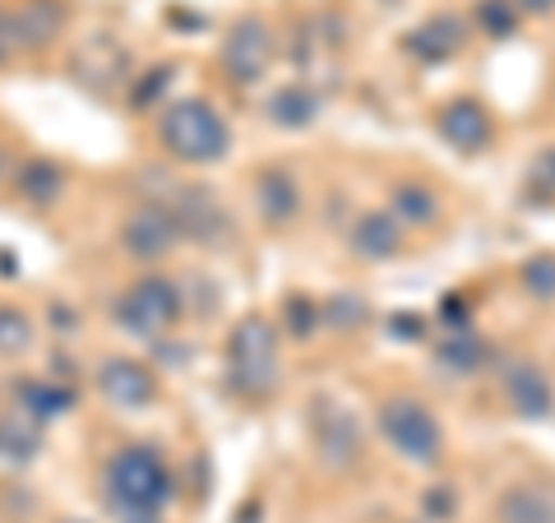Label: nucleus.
Segmentation results:
<instances>
[{
    "instance_id": "nucleus-16",
    "label": "nucleus",
    "mask_w": 555,
    "mask_h": 523,
    "mask_svg": "<svg viewBox=\"0 0 555 523\" xmlns=\"http://www.w3.org/2000/svg\"><path fill=\"white\" fill-rule=\"evenodd\" d=\"M500 519L505 523H555V500L532 492V486H514V492L500 500Z\"/></svg>"
},
{
    "instance_id": "nucleus-13",
    "label": "nucleus",
    "mask_w": 555,
    "mask_h": 523,
    "mask_svg": "<svg viewBox=\"0 0 555 523\" xmlns=\"http://www.w3.org/2000/svg\"><path fill=\"white\" fill-rule=\"evenodd\" d=\"M10 20H14V38H20V47H47L61 33L65 10L56 5V0H24Z\"/></svg>"
},
{
    "instance_id": "nucleus-25",
    "label": "nucleus",
    "mask_w": 555,
    "mask_h": 523,
    "mask_svg": "<svg viewBox=\"0 0 555 523\" xmlns=\"http://www.w3.org/2000/svg\"><path fill=\"white\" fill-rule=\"evenodd\" d=\"M524 288L542 302H555V255H537L524 265Z\"/></svg>"
},
{
    "instance_id": "nucleus-2",
    "label": "nucleus",
    "mask_w": 555,
    "mask_h": 523,
    "mask_svg": "<svg viewBox=\"0 0 555 523\" xmlns=\"http://www.w3.org/2000/svg\"><path fill=\"white\" fill-rule=\"evenodd\" d=\"M163 149L171 153L177 163L190 167H204V163H218L228 158L232 149V135H228V120L218 116L214 102H199V98H181L163 112Z\"/></svg>"
},
{
    "instance_id": "nucleus-8",
    "label": "nucleus",
    "mask_w": 555,
    "mask_h": 523,
    "mask_svg": "<svg viewBox=\"0 0 555 523\" xmlns=\"http://www.w3.org/2000/svg\"><path fill=\"white\" fill-rule=\"evenodd\" d=\"M98 390L120 412H144L153 398H158V380H153L144 361L112 357V361H102V371H98Z\"/></svg>"
},
{
    "instance_id": "nucleus-29",
    "label": "nucleus",
    "mask_w": 555,
    "mask_h": 523,
    "mask_svg": "<svg viewBox=\"0 0 555 523\" xmlns=\"http://www.w3.org/2000/svg\"><path fill=\"white\" fill-rule=\"evenodd\" d=\"M518 14H551L555 10V0H514Z\"/></svg>"
},
{
    "instance_id": "nucleus-12",
    "label": "nucleus",
    "mask_w": 555,
    "mask_h": 523,
    "mask_svg": "<svg viewBox=\"0 0 555 523\" xmlns=\"http://www.w3.org/2000/svg\"><path fill=\"white\" fill-rule=\"evenodd\" d=\"M467 42V24L459 20V14H430V20L412 33V51L422 61H449V56H459Z\"/></svg>"
},
{
    "instance_id": "nucleus-20",
    "label": "nucleus",
    "mask_w": 555,
    "mask_h": 523,
    "mask_svg": "<svg viewBox=\"0 0 555 523\" xmlns=\"http://www.w3.org/2000/svg\"><path fill=\"white\" fill-rule=\"evenodd\" d=\"M393 214H398V222L403 228H422V222H430L436 218V195H430L426 186H398L393 190Z\"/></svg>"
},
{
    "instance_id": "nucleus-3",
    "label": "nucleus",
    "mask_w": 555,
    "mask_h": 523,
    "mask_svg": "<svg viewBox=\"0 0 555 523\" xmlns=\"http://www.w3.org/2000/svg\"><path fill=\"white\" fill-rule=\"evenodd\" d=\"M228 371L241 398H269L278 390V329L264 316H246L228 339Z\"/></svg>"
},
{
    "instance_id": "nucleus-10",
    "label": "nucleus",
    "mask_w": 555,
    "mask_h": 523,
    "mask_svg": "<svg viewBox=\"0 0 555 523\" xmlns=\"http://www.w3.org/2000/svg\"><path fill=\"white\" fill-rule=\"evenodd\" d=\"M403 222H398L393 208H375V214H361L352 228V251L361 259H389L403 251Z\"/></svg>"
},
{
    "instance_id": "nucleus-5",
    "label": "nucleus",
    "mask_w": 555,
    "mask_h": 523,
    "mask_svg": "<svg viewBox=\"0 0 555 523\" xmlns=\"http://www.w3.org/2000/svg\"><path fill=\"white\" fill-rule=\"evenodd\" d=\"M116 320L130 329L134 339H158L181 320V288L171 278H139V283L116 302Z\"/></svg>"
},
{
    "instance_id": "nucleus-9",
    "label": "nucleus",
    "mask_w": 555,
    "mask_h": 523,
    "mask_svg": "<svg viewBox=\"0 0 555 523\" xmlns=\"http://www.w3.org/2000/svg\"><path fill=\"white\" fill-rule=\"evenodd\" d=\"M440 135L454 144L459 153H481L486 144H491V116H486V107H477V102H449V107L440 112Z\"/></svg>"
},
{
    "instance_id": "nucleus-24",
    "label": "nucleus",
    "mask_w": 555,
    "mask_h": 523,
    "mask_svg": "<svg viewBox=\"0 0 555 523\" xmlns=\"http://www.w3.org/2000/svg\"><path fill=\"white\" fill-rule=\"evenodd\" d=\"M33 343V324L14 306H0V357H14Z\"/></svg>"
},
{
    "instance_id": "nucleus-22",
    "label": "nucleus",
    "mask_w": 555,
    "mask_h": 523,
    "mask_svg": "<svg viewBox=\"0 0 555 523\" xmlns=\"http://www.w3.org/2000/svg\"><path fill=\"white\" fill-rule=\"evenodd\" d=\"M320 449H324V455L343 449V459H357V426L347 422L343 412H324V422H320Z\"/></svg>"
},
{
    "instance_id": "nucleus-19",
    "label": "nucleus",
    "mask_w": 555,
    "mask_h": 523,
    "mask_svg": "<svg viewBox=\"0 0 555 523\" xmlns=\"http://www.w3.org/2000/svg\"><path fill=\"white\" fill-rule=\"evenodd\" d=\"M33 449H38V431L28 426V412H5L0 417V455L5 459H33Z\"/></svg>"
},
{
    "instance_id": "nucleus-6",
    "label": "nucleus",
    "mask_w": 555,
    "mask_h": 523,
    "mask_svg": "<svg viewBox=\"0 0 555 523\" xmlns=\"http://www.w3.org/2000/svg\"><path fill=\"white\" fill-rule=\"evenodd\" d=\"M273 28L259 20V14H246L232 33H228V47H222V65H228V75L236 84H255V79H264L269 75V65H273Z\"/></svg>"
},
{
    "instance_id": "nucleus-11",
    "label": "nucleus",
    "mask_w": 555,
    "mask_h": 523,
    "mask_svg": "<svg viewBox=\"0 0 555 523\" xmlns=\"http://www.w3.org/2000/svg\"><path fill=\"white\" fill-rule=\"evenodd\" d=\"M505 398H509V408L524 417H551V408H555L551 380L542 375V366H532V361H518L505 371Z\"/></svg>"
},
{
    "instance_id": "nucleus-17",
    "label": "nucleus",
    "mask_w": 555,
    "mask_h": 523,
    "mask_svg": "<svg viewBox=\"0 0 555 523\" xmlns=\"http://www.w3.org/2000/svg\"><path fill=\"white\" fill-rule=\"evenodd\" d=\"M481 357H486V347H481V339L473 334V329H454V334L440 343V366L449 375H473L481 366Z\"/></svg>"
},
{
    "instance_id": "nucleus-15",
    "label": "nucleus",
    "mask_w": 555,
    "mask_h": 523,
    "mask_svg": "<svg viewBox=\"0 0 555 523\" xmlns=\"http://www.w3.org/2000/svg\"><path fill=\"white\" fill-rule=\"evenodd\" d=\"M269 116H273V126H283V130H306L310 120L320 116V98L306 89V84H287V89H278L269 98Z\"/></svg>"
},
{
    "instance_id": "nucleus-26",
    "label": "nucleus",
    "mask_w": 555,
    "mask_h": 523,
    "mask_svg": "<svg viewBox=\"0 0 555 523\" xmlns=\"http://www.w3.org/2000/svg\"><path fill=\"white\" fill-rule=\"evenodd\" d=\"M328 320H334L338 329H343V324H361V320H366V306H361V302L347 306V292H338L334 302H328Z\"/></svg>"
},
{
    "instance_id": "nucleus-1",
    "label": "nucleus",
    "mask_w": 555,
    "mask_h": 523,
    "mask_svg": "<svg viewBox=\"0 0 555 523\" xmlns=\"http://www.w3.org/2000/svg\"><path fill=\"white\" fill-rule=\"evenodd\" d=\"M107 500L116 523H163V505L171 500V468L158 449L126 445L107 463Z\"/></svg>"
},
{
    "instance_id": "nucleus-7",
    "label": "nucleus",
    "mask_w": 555,
    "mask_h": 523,
    "mask_svg": "<svg viewBox=\"0 0 555 523\" xmlns=\"http://www.w3.org/2000/svg\"><path fill=\"white\" fill-rule=\"evenodd\" d=\"M181 237H185V232H181V222H177V214H171L167 204L139 208V214L126 218V228H120V241H126V251H130L134 259H144V265L163 259Z\"/></svg>"
},
{
    "instance_id": "nucleus-21",
    "label": "nucleus",
    "mask_w": 555,
    "mask_h": 523,
    "mask_svg": "<svg viewBox=\"0 0 555 523\" xmlns=\"http://www.w3.org/2000/svg\"><path fill=\"white\" fill-rule=\"evenodd\" d=\"M20 195L33 200V204H51L61 195V167L51 163H28L24 177H20Z\"/></svg>"
},
{
    "instance_id": "nucleus-23",
    "label": "nucleus",
    "mask_w": 555,
    "mask_h": 523,
    "mask_svg": "<svg viewBox=\"0 0 555 523\" xmlns=\"http://www.w3.org/2000/svg\"><path fill=\"white\" fill-rule=\"evenodd\" d=\"M518 20H524V14H518L514 0H477V24L491 33V38H509Z\"/></svg>"
},
{
    "instance_id": "nucleus-27",
    "label": "nucleus",
    "mask_w": 555,
    "mask_h": 523,
    "mask_svg": "<svg viewBox=\"0 0 555 523\" xmlns=\"http://www.w3.org/2000/svg\"><path fill=\"white\" fill-rule=\"evenodd\" d=\"M287 324H292V334L306 339L310 329H315V306H306V302H287Z\"/></svg>"
},
{
    "instance_id": "nucleus-4",
    "label": "nucleus",
    "mask_w": 555,
    "mask_h": 523,
    "mask_svg": "<svg viewBox=\"0 0 555 523\" xmlns=\"http://www.w3.org/2000/svg\"><path fill=\"white\" fill-rule=\"evenodd\" d=\"M379 431L393 445V455H403L408 463H440L444 455V431L422 398H389L379 408Z\"/></svg>"
},
{
    "instance_id": "nucleus-14",
    "label": "nucleus",
    "mask_w": 555,
    "mask_h": 523,
    "mask_svg": "<svg viewBox=\"0 0 555 523\" xmlns=\"http://www.w3.org/2000/svg\"><path fill=\"white\" fill-rule=\"evenodd\" d=\"M259 214H264V222H273V228H283V222L297 218L301 208V195H297V181L287 177V171H259Z\"/></svg>"
},
{
    "instance_id": "nucleus-28",
    "label": "nucleus",
    "mask_w": 555,
    "mask_h": 523,
    "mask_svg": "<svg viewBox=\"0 0 555 523\" xmlns=\"http://www.w3.org/2000/svg\"><path fill=\"white\" fill-rule=\"evenodd\" d=\"M532 181H546V186L555 190V149L546 153V158H542V163H537V167H532Z\"/></svg>"
},
{
    "instance_id": "nucleus-18",
    "label": "nucleus",
    "mask_w": 555,
    "mask_h": 523,
    "mask_svg": "<svg viewBox=\"0 0 555 523\" xmlns=\"http://www.w3.org/2000/svg\"><path fill=\"white\" fill-rule=\"evenodd\" d=\"M69 404H75V394L65 385H51V380H33V385L20 390V408L28 417H61Z\"/></svg>"
}]
</instances>
